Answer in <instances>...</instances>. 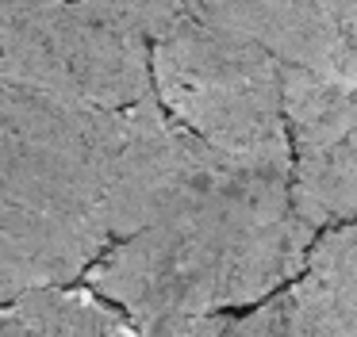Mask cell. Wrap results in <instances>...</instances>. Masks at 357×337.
Wrapping results in <instances>:
<instances>
[{"instance_id":"6da1fadb","label":"cell","mask_w":357,"mask_h":337,"mask_svg":"<svg viewBox=\"0 0 357 337\" xmlns=\"http://www.w3.org/2000/svg\"><path fill=\"white\" fill-rule=\"evenodd\" d=\"M196 134L154 100L77 107L0 84V295L77 288L150 222Z\"/></svg>"},{"instance_id":"7a4b0ae2","label":"cell","mask_w":357,"mask_h":337,"mask_svg":"<svg viewBox=\"0 0 357 337\" xmlns=\"http://www.w3.org/2000/svg\"><path fill=\"white\" fill-rule=\"evenodd\" d=\"M319 230L303 219L288 165H250L196 138L150 222L85 283L139 337H227L307 268Z\"/></svg>"},{"instance_id":"3957f363","label":"cell","mask_w":357,"mask_h":337,"mask_svg":"<svg viewBox=\"0 0 357 337\" xmlns=\"http://www.w3.org/2000/svg\"><path fill=\"white\" fill-rule=\"evenodd\" d=\"M188 4H0V84L77 107L154 100V42Z\"/></svg>"},{"instance_id":"277c9868","label":"cell","mask_w":357,"mask_h":337,"mask_svg":"<svg viewBox=\"0 0 357 337\" xmlns=\"http://www.w3.org/2000/svg\"><path fill=\"white\" fill-rule=\"evenodd\" d=\"M154 96L177 127L223 157L292 168L284 61L200 19L192 4L154 42Z\"/></svg>"},{"instance_id":"5b68a950","label":"cell","mask_w":357,"mask_h":337,"mask_svg":"<svg viewBox=\"0 0 357 337\" xmlns=\"http://www.w3.org/2000/svg\"><path fill=\"white\" fill-rule=\"evenodd\" d=\"M292 188L303 219L326 234L357 222V81L284 65Z\"/></svg>"},{"instance_id":"8992f818","label":"cell","mask_w":357,"mask_h":337,"mask_svg":"<svg viewBox=\"0 0 357 337\" xmlns=\"http://www.w3.org/2000/svg\"><path fill=\"white\" fill-rule=\"evenodd\" d=\"M215 27L261 42L288 69L357 81V4H192Z\"/></svg>"},{"instance_id":"52a82bcc","label":"cell","mask_w":357,"mask_h":337,"mask_svg":"<svg viewBox=\"0 0 357 337\" xmlns=\"http://www.w3.org/2000/svg\"><path fill=\"white\" fill-rule=\"evenodd\" d=\"M284 337H357V222L319 234L303 276L288 291Z\"/></svg>"},{"instance_id":"ba28073f","label":"cell","mask_w":357,"mask_h":337,"mask_svg":"<svg viewBox=\"0 0 357 337\" xmlns=\"http://www.w3.org/2000/svg\"><path fill=\"white\" fill-rule=\"evenodd\" d=\"M0 337H139V329L116 303L81 283L31 291L16 303H4Z\"/></svg>"},{"instance_id":"9c48e42d","label":"cell","mask_w":357,"mask_h":337,"mask_svg":"<svg viewBox=\"0 0 357 337\" xmlns=\"http://www.w3.org/2000/svg\"><path fill=\"white\" fill-rule=\"evenodd\" d=\"M227 337H284V303H280V295L273 303L257 306L254 314L238 318V326Z\"/></svg>"}]
</instances>
